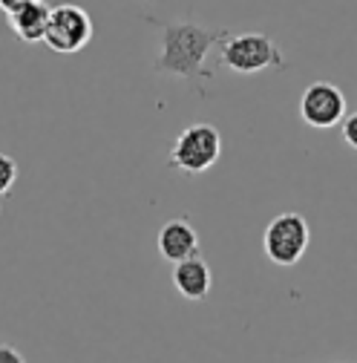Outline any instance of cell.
<instances>
[{"mask_svg": "<svg viewBox=\"0 0 357 363\" xmlns=\"http://www.w3.org/2000/svg\"><path fill=\"white\" fill-rule=\"evenodd\" d=\"M26 4H32V0H0V9H4L6 15H12V12H18V9H23Z\"/></svg>", "mask_w": 357, "mask_h": 363, "instance_id": "4fadbf2b", "label": "cell"}, {"mask_svg": "<svg viewBox=\"0 0 357 363\" xmlns=\"http://www.w3.org/2000/svg\"><path fill=\"white\" fill-rule=\"evenodd\" d=\"M222 156V135L213 124H191L176 135L167 167H178L191 176L210 170Z\"/></svg>", "mask_w": 357, "mask_h": 363, "instance_id": "3957f363", "label": "cell"}, {"mask_svg": "<svg viewBox=\"0 0 357 363\" xmlns=\"http://www.w3.org/2000/svg\"><path fill=\"white\" fill-rule=\"evenodd\" d=\"M156 245H159V254L167 259V262H178L185 257H193L199 254V237H196V228L188 216H176L170 222L162 225V231L156 237Z\"/></svg>", "mask_w": 357, "mask_h": 363, "instance_id": "ba28073f", "label": "cell"}, {"mask_svg": "<svg viewBox=\"0 0 357 363\" xmlns=\"http://www.w3.org/2000/svg\"><path fill=\"white\" fill-rule=\"evenodd\" d=\"M89 40H93V18L86 15V9H81L78 4H58L50 12V26L43 43L52 52L72 55L81 52Z\"/></svg>", "mask_w": 357, "mask_h": 363, "instance_id": "5b68a950", "label": "cell"}, {"mask_svg": "<svg viewBox=\"0 0 357 363\" xmlns=\"http://www.w3.org/2000/svg\"><path fill=\"white\" fill-rule=\"evenodd\" d=\"M15 182H18V162L6 153H0V196L9 194Z\"/></svg>", "mask_w": 357, "mask_h": 363, "instance_id": "30bf717a", "label": "cell"}, {"mask_svg": "<svg viewBox=\"0 0 357 363\" xmlns=\"http://www.w3.org/2000/svg\"><path fill=\"white\" fill-rule=\"evenodd\" d=\"M26 357L15 349V346H9V343H0V363H23Z\"/></svg>", "mask_w": 357, "mask_h": 363, "instance_id": "7c38bea8", "label": "cell"}, {"mask_svg": "<svg viewBox=\"0 0 357 363\" xmlns=\"http://www.w3.org/2000/svg\"><path fill=\"white\" fill-rule=\"evenodd\" d=\"M340 124H343V139H346V145L357 150V113L343 116V121H340Z\"/></svg>", "mask_w": 357, "mask_h": 363, "instance_id": "8fae6325", "label": "cell"}, {"mask_svg": "<svg viewBox=\"0 0 357 363\" xmlns=\"http://www.w3.org/2000/svg\"><path fill=\"white\" fill-rule=\"evenodd\" d=\"M228 35H231L228 29H208L193 21L164 23L162 26V55L156 61V72L185 78L205 96L202 81L213 78V72L205 67V58Z\"/></svg>", "mask_w": 357, "mask_h": 363, "instance_id": "6da1fadb", "label": "cell"}, {"mask_svg": "<svg viewBox=\"0 0 357 363\" xmlns=\"http://www.w3.org/2000/svg\"><path fill=\"white\" fill-rule=\"evenodd\" d=\"M50 6L43 4V0H32V4H26L23 9L12 12L9 15V26L12 32L23 40V43H38L47 38V26H50Z\"/></svg>", "mask_w": 357, "mask_h": 363, "instance_id": "9c48e42d", "label": "cell"}, {"mask_svg": "<svg viewBox=\"0 0 357 363\" xmlns=\"http://www.w3.org/2000/svg\"><path fill=\"white\" fill-rule=\"evenodd\" d=\"M300 116L308 127H317V130L337 127L346 116V96L340 93V86L329 81H314L305 86V93L300 99Z\"/></svg>", "mask_w": 357, "mask_h": 363, "instance_id": "8992f818", "label": "cell"}, {"mask_svg": "<svg viewBox=\"0 0 357 363\" xmlns=\"http://www.w3.org/2000/svg\"><path fill=\"white\" fill-rule=\"evenodd\" d=\"M308 242H311L308 222L294 211L274 216L262 234L265 257L277 265H297L302 259V254L308 251Z\"/></svg>", "mask_w": 357, "mask_h": 363, "instance_id": "277c9868", "label": "cell"}, {"mask_svg": "<svg viewBox=\"0 0 357 363\" xmlns=\"http://www.w3.org/2000/svg\"><path fill=\"white\" fill-rule=\"evenodd\" d=\"M173 286H176L178 294H182L185 300H191V303H199V300H205L210 294L213 274H210V265L205 262L202 251L193 254V257H185V259L173 262Z\"/></svg>", "mask_w": 357, "mask_h": 363, "instance_id": "52a82bcc", "label": "cell"}, {"mask_svg": "<svg viewBox=\"0 0 357 363\" xmlns=\"http://www.w3.org/2000/svg\"><path fill=\"white\" fill-rule=\"evenodd\" d=\"M222 67H228L231 72L239 75H254L262 69H285L283 50L277 47V40L271 35L262 32H239L228 35L222 40Z\"/></svg>", "mask_w": 357, "mask_h": 363, "instance_id": "7a4b0ae2", "label": "cell"}]
</instances>
